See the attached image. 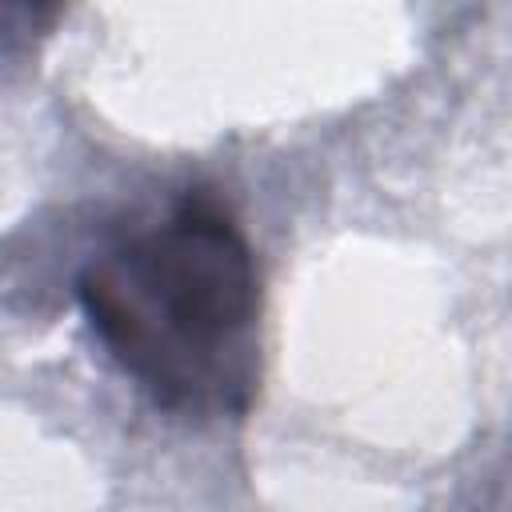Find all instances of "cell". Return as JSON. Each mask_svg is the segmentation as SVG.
<instances>
[{
  "label": "cell",
  "instance_id": "obj_1",
  "mask_svg": "<svg viewBox=\"0 0 512 512\" xmlns=\"http://www.w3.org/2000/svg\"><path fill=\"white\" fill-rule=\"evenodd\" d=\"M108 360L164 412L244 416L260 380V272L232 208L188 188L164 220L116 240L76 276Z\"/></svg>",
  "mask_w": 512,
  "mask_h": 512
}]
</instances>
